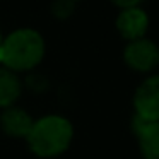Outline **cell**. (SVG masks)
Listing matches in <instances>:
<instances>
[{
	"instance_id": "6da1fadb",
	"label": "cell",
	"mask_w": 159,
	"mask_h": 159,
	"mask_svg": "<svg viewBox=\"0 0 159 159\" xmlns=\"http://www.w3.org/2000/svg\"><path fill=\"white\" fill-rule=\"evenodd\" d=\"M45 38L33 28H19L4 36L0 65L12 72H26L39 65L45 57Z\"/></svg>"
},
{
	"instance_id": "7a4b0ae2",
	"label": "cell",
	"mask_w": 159,
	"mask_h": 159,
	"mask_svg": "<svg viewBox=\"0 0 159 159\" xmlns=\"http://www.w3.org/2000/svg\"><path fill=\"white\" fill-rule=\"evenodd\" d=\"M74 139V127L62 115H45L34 120L28 135V145L38 157L50 159L63 154Z\"/></svg>"
},
{
	"instance_id": "3957f363",
	"label": "cell",
	"mask_w": 159,
	"mask_h": 159,
	"mask_svg": "<svg viewBox=\"0 0 159 159\" xmlns=\"http://www.w3.org/2000/svg\"><path fill=\"white\" fill-rule=\"evenodd\" d=\"M123 62L135 72H152L159 65V46L147 38L130 41L123 50Z\"/></svg>"
},
{
	"instance_id": "277c9868",
	"label": "cell",
	"mask_w": 159,
	"mask_h": 159,
	"mask_svg": "<svg viewBox=\"0 0 159 159\" xmlns=\"http://www.w3.org/2000/svg\"><path fill=\"white\" fill-rule=\"evenodd\" d=\"M134 110L145 121H159V74L149 75L134 94Z\"/></svg>"
},
{
	"instance_id": "5b68a950",
	"label": "cell",
	"mask_w": 159,
	"mask_h": 159,
	"mask_svg": "<svg viewBox=\"0 0 159 159\" xmlns=\"http://www.w3.org/2000/svg\"><path fill=\"white\" fill-rule=\"evenodd\" d=\"M116 29L121 38H125L128 43L145 38V33L149 29L147 12L142 7L121 9L116 16Z\"/></svg>"
},
{
	"instance_id": "8992f818",
	"label": "cell",
	"mask_w": 159,
	"mask_h": 159,
	"mask_svg": "<svg viewBox=\"0 0 159 159\" xmlns=\"http://www.w3.org/2000/svg\"><path fill=\"white\" fill-rule=\"evenodd\" d=\"M132 132L144 159H159V121H145L134 115Z\"/></svg>"
},
{
	"instance_id": "52a82bcc",
	"label": "cell",
	"mask_w": 159,
	"mask_h": 159,
	"mask_svg": "<svg viewBox=\"0 0 159 159\" xmlns=\"http://www.w3.org/2000/svg\"><path fill=\"white\" fill-rule=\"evenodd\" d=\"M33 123L34 120L31 118V115L19 106L5 108L0 115V128L4 130V134L14 139H28Z\"/></svg>"
},
{
	"instance_id": "ba28073f",
	"label": "cell",
	"mask_w": 159,
	"mask_h": 159,
	"mask_svg": "<svg viewBox=\"0 0 159 159\" xmlns=\"http://www.w3.org/2000/svg\"><path fill=\"white\" fill-rule=\"evenodd\" d=\"M22 93V84L19 80L17 74L7 69H0V108L16 106V101L19 99Z\"/></svg>"
},
{
	"instance_id": "9c48e42d",
	"label": "cell",
	"mask_w": 159,
	"mask_h": 159,
	"mask_svg": "<svg viewBox=\"0 0 159 159\" xmlns=\"http://www.w3.org/2000/svg\"><path fill=\"white\" fill-rule=\"evenodd\" d=\"M116 7L121 9H128V7H139V4H140L142 0H111Z\"/></svg>"
},
{
	"instance_id": "30bf717a",
	"label": "cell",
	"mask_w": 159,
	"mask_h": 159,
	"mask_svg": "<svg viewBox=\"0 0 159 159\" xmlns=\"http://www.w3.org/2000/svg\"><path fill=\"white\" fill-rule=\"evenodd\" d=\"M2 41H4V34H2V31H0V46H2Z\"/></svg>"
},
{
	"instance_id": "8fae6325",
	"label": "cell",
	"mask_w": 159,
	"mask_h": 159,
	"mask_svg": "<svg viewBox=\"0 0 159 159\" xmlns=\"http://www.w3.org/2000/svg\"><path fill=\"white\" fill-rule=\"evenodd\" d=\"M0 69H2V65H0Z\"/></svg>"
},
{
	"instance_id": "7c38bea8",
	"label": "cell",
	"mask_w": 159,
	"mask_h": 159,
	"mask_svg": "<svg viewBox=\"0 0 159 159\" xmlns=\"http://www.w3.org/2000/svg\"><path fill=\"white\" fill-rule=\"evenodd\" d=\"M70 2H74V0H70Z\"/></svg>"
}]
</instances>
